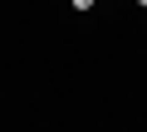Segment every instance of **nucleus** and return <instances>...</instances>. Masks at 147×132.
<instances>
[{
    "mask_svg": "<svg viewBox=\"0 0 147 132\" xmlns=\"http://www.w3.org/2000/svg\"><path fill=\"white\" fill-rule=\"evenodd\" d=\"M69 5H74V10L84 15V10H93V0H69Z\"/></svg>",
    "mask_w": 147,
    "mask_h": 132,
    "instance_id": "f257e3e1",
    "label": "nucleus"
},
{
    "mask_svg": "<svg viewBox=\"0 0 147 132\" xmlns=\"http://www.w3.org/2000/svg\"><path fill=\"white\" fill-rule=\"evenodd\" d=\"M137 5H142V10H147V0H137Z\"/></svg>",
    "mask_w": 147,
    "mask_h": 132,
    "instance_id": "f03ea898",
    "label": "nucleus"
}]
</instances>
